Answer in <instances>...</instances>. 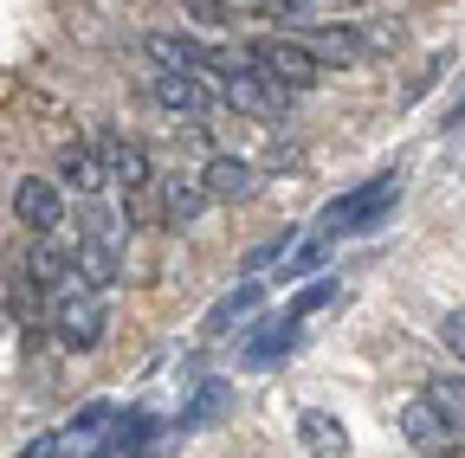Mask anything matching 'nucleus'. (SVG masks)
I'll use <instances>...</instances> for the list:
<instances>
[{
	"label": "nucleus",
	"mask_w": 465,
	"mask_h": 458,
	"mask_svg": "<svg viewBox=\"0 0 465 458\" xmlns=\"http://www.w3.org/2000/svg\"><path fill=\"white\" fill-rule=\"evenodd\" d=\"M136 233L130 226V213H110L104 200H84V213H78V226H72V252H78V278L84 284H116L124 278V239Z\"/></svg>",
	"instance_id": "f257e3e1"
},
{
	"label": "nucleus",
	"mask_w": 465,
	"mask_h": 458,
	"mask_svg": "<svg viewBox=\"0 0 465 458\" xmlns=\"http://www.w3.org/2000/svg\"><path fill=\"white\" fill-rule=\"evenodd\" d=\"M45 329H52L58 349L91 356L97 342H104V291H97V284H84V278H65V284L52 291V304H45Z\"/></svg>",
	"instance_id": "f03ea898"
},
{
	"label": "nucleus",
	"mask_w": 465,
	"mask_h": 458,
	"mask_svg": "<svg viewBox=\"0 0 465 458\" xmlns=\"http://www.w3.org/2000/svg\"><path fill=\"white\" fill-rule=\"evenodd\" d=\"M394 200H401V175H394V168H381L375 181H362V188H349V194H336V200L323 207V219H317V226H323L330 239H349V233H369V226H375V219H381V213H388Z\"/></svg>",
	"instance_id": "7ed1b4c3"
},
{
	"label": "nucleus",
	"mask_w": 465,
	"mask_h": 458,
	"mask_svg": "<svg viewBox=\"0 0 465 458\" xmlns=\"http://www.w3.org/2000/svg\"><path fill=\"white\" fill-rule=\"evenodd\" d=\"M104 142V155H110V188H124V213H130V226H149L155 219V168H149V155H143V142H130V136H97Z\"/></svg>",
	"instance_id": "20e7f679"
},
{
	"label": "nucleus",
	"mask_w": 465,
	"mask_h": 458,
	"mask_svg": "<svg viewBox=\"0 0 465 458\" xmlns=\"http://www.w3.org/2000/svg\"><path fill=\"white\" fill-rule=\"evenodd\" d=\"M246 59H252L265 78H278L284 91H311V84H323V59L311 52V39H278V33H265V39L246 45Z\"/></svg>",
	"instance_id": "39448f33"
},
{
	"label": "nucleus",
	"mask_w": 465,
	"mask_h": 458,
	"mask_svg": "<svg viewBox=\"0 0 465 458\" xmlns=\"http://www.w3.org/2000/svg\"><path fill=\"white\" fill-rule=\"evenodd\" d=\"M220 97H226V110H240V117H284V103H291V91L278 78H265L252 59L220 78Z\"/></svg>",
	"instance_id": "423d86ee"
},
{
	"label": "nucleus",
	"mask_w": 465,
	"mask_h": 458,
	"mask_svg": "<svg viewBox=\"0 0 465 458\" xmlns=\"http://www.w3.org/2000/svg\"><path fill=\"white\" fill-rule=\"evenodd\" d=\"M401 439L414 445V452H433V458H452V445H459V426L433 407V400L420 394V400H407L401 407Z\"/></svg>",
	"instance_id": "0eeeda50"
},
{
	"label": "nucleus",
	"mask_w": 465,
	"mask_h": 458,
	"mask_svg": "<svg viewBox=\"0 0 465 458\" xmlns=\"http://www.w3.org/2000/svg\"><path fill=\"white\" fill-rule=\"evenodd\" d=\"M58 181H72V194L97 200V194L110 188V155H104V142H65V149H58Z\"/></svg>",
	"instance_id": "6e6552de"
},
{
	"label": "nucleus",
	"mask_w": 465,
	"mask_h": 458,
	"mask_svg": "<svg viewBox=\"0 0 465 458\" xmlns=\"http://www.w3.org/2000/svg\"><path fill=\"white\" fill-rule=\"evenodd\" d=\"M14 213H20L26 233H58V226H65V194H58V181H20Z\"/></svg>",
	"instance_id": "1a4fd4ad"
},
{
	"label": "nucleus",
	"mask_w": 465,
	"mask_h": 458,
	"mask_svg": "<svg viewBox=\"0 0 465 458\" xmlns=\"http://www.w3.org/2000/svg\"><path fill=\"white\" fill-rule=\"evenodd\" d=\"M26 271H33V284H45V291H58L65 278H78V252H72V239H65V233H33Z\"/></svg>",
	"instance_id": "9d476101"
},
{
	"label": "nucleus",
	"mask_w": 465,
	"mask_h": 458,
	"mask_svg": "<svg viewBox=\"0 0 465 458\" xmlns=\"http://www.w3.org/2000/svg\"><path fill=\"white\" fill-rule=\"evenodd\" d=\"M201 181H207V194H213V200L246 207V200L259 194V168H252V161H240V155H213V161L201 168Z\"/></svg>",
	"instance_id": "9b49d317"
},
{
	"label": "nucleus",
	"mask_w": 465,
	"mask_h": 458,
	"mask_svg": "<svg viewBox=\"0 0 465 458\" xmlns=\"http://www.w3.org/2000/svg\"><path fill=\"white\" fill-rule=\"evenodd\" d=\"M304 39H311V52H317L323 65H362V59H369L362 26H342V20H317Z\"/></svg>",
	"instance_id": "f8f14e48"
},
{
	"label": "nucleus",
	"mask_w": 465,
	"mask_h": 458,
	"mask_svg": "<svg viewBox=\"0 0 465 458\" xmlns=\"http://www.w3.org/2000/svg\"><path fill=\"white\" fill-rule=\"evenodd\" d=\"M155 103L162 110H182V117H207V103H213V91L201 84V72H155Z\"/></svg>",
	"instance_id": "ddd939ff"
},
{
	"label": "nucleus",
	"mask_w": 465,
	"mask_h": 458,
	"mask_svg": "<svg viewBox=\"0 0 465 458\" xmlns=\"http://www.w3.org/2000/svg\"><path fill=\"white\" fill-rule=\"evenodd\" d=\"M207 200H213V194H207L201 175H168V181H162V219H168V226H194V219L207 213Z\"/></svg>",
	"instance_id": "4468645a"
},
{
	"label": "nucleus",
	"mask_w": 465,
	"mask_h": 458,
	"mask_svg": "<svg viewBox=\"0 0 465 458\" xmlns=\"http://www.w3.org/2000/svg\"><path fill=\"white\" fill-rule=\"evenodd\" d=\"M298 439H304V452H317V458H349V426H342L336 414H323V407L298 414Z\"/></svg>",
	"instance_id": "2eb2a0df"
},
{
	"label": "nucleus",
	"mask_w": 465,
	"mask_h": 458,
	"mask_svg": "<svg viewBox=\"0 0 465 458\" xmlns=\"http://www.w3.org/2000/svg\"><path fill=\"white\" fill-rule=\"evenodd\" d=\"M143 52H149V65H155V72H207V65H201V52H207V45H194V39H182V33H149Z\"/></svg>",
	"instance_id": "dca6fc26"
},
{
	"label": "nucleus",
	"mask_w": 465,
	"mask_h": 458,
	"mask_svg": "<svg viewBox=\"0 0 465 458\" xmlns=\"http://www.w3.org/2000/svg\"><path fill=\"white\" fill-rule=\"evenodd\" d=\"M291 349H298V323H291V317H278V323L252 329V342H246V362H252V368H272V362H284Z\"/></svg>",
	"instance_id": "f3484780"
},
{
	"label": "nucleus",
	"mask_w": 465,
	"mask_h": 458,
	"mask_svg": "<svg viewBox=\"0 0 465 458\" xmlns=\"http://www.w3.org/2000/svg\"><path fill=\"white\" fill-rule=\"evenodd\" d=\"M427 400L465 433V375H433V381H427Z\"/></svg>",
	"instance_id": "a211bd4d"
},
{
	"label": "nucleus",
	"mask_w": 465,
	"mask_h": 458,
	"mask_svg": "<svg viewBox=\"0 0 465 458\" xmlns=\"http://www.w3.org/2000/svg\"><path fill=\"white\" fill-rule=\"evenodd\" d=\"M259 297H265V284H240V291H232L226 304H213V317H207V329H226V323H240V317H246V310H252Z\"/></svg>",
	"instance_id": "6ab92c4d"
},
{
	"label": "nucleus",
	"mask_w": 465,
	"mask_h": 458,
	"mask_svg": "<svg viewBox=\"0 0 465 458\" xmlns=\"http://www.w3.org/2000/svg\"><path fill=\"white\" fill-rule=\"evenodd\" d=\"M323 304H336V284H330V278L304 284V291H298V297L284 304V317H291V323H304V317H311V310H323Z\"/></svg>",
	"instance_id": "aec40b11"
},
{
	"label": "nucleus",
	"mask_w": 465,
	"mask_h": 458,
	"mask_svg": "<svg viewBox=\"0 0 465 458\" xmlns=\"http://www.w3.org/2000/svg\"><path fill=\"white\" fill-rule=\"evenodd\" d=\"M65 452H72V433H45L26 445V458H65Z\"/></svg>",
	"instance_id": "412c9836"
},
{
	"label": "nucleus",
	"mask_w": 465,
	"mask_h": 458,
	"mask_svg": "<svg viewBox=\"0 0 465 458\" xmlns=\"http://www.w3.org/2000/svg\"><path fill=\"white\" fill-rule=\"evenodd\" d=\"M440 342H446V349H452V356L465 362V310H452V317L440 323Z\"/></svg>",
	"instance_id": "4be33fe9"
},
{
	"label": "nucleus",
	"mask_w": 465,
	"mask_h": 458,
	"mask_svg": "<svg viewBox=\"0 0 465 458\" xmlns=\"http://www.w3.org/2000/svg\"><path fill=\"white\" fill-rule=\"evenodd\" d=\"M104 420H110V407H104V400H97V407H84V414H78V420H72L65 433H72V439H91V433H97Z\"/></svg>",
	"instance_id": "5701e85b"
},
{
	"label": "nucleus",
	"mask_w": 465,
	"mask_h": 458,
	"mask_svg": "<svg viewBox=\"0 0 465 458\" xmlns=\"http://www.w3.org/2000/svg\"><path fill=\"white\" fill-rule=\"evenodd\" d=\"M240 7H265V0H240Z\"/></svg>",
	"instance_id": "b1692460"
},
{
	"label": "nucleus",
	"mask_w": 465,
	"mask_h": 458,
	"mask_svg": "<svg viewBox=\"0 0 465 458\" xmlns=\"http://www.w3.org/2000/svg\"><path fill=\"white\" fill-rule=\"evenodd\" d=\"M136 458H143V452H136Z\"/></svg>",
	"instance_id": "393cba45"
}]
</instances>
